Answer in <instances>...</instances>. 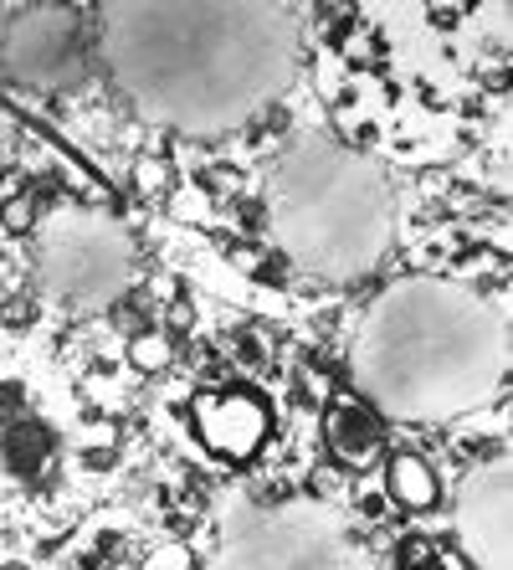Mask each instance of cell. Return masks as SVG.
Masks as SVG:
<instances>
[{"label": "cell", "mask_w": 513, "mask_h": 570, "mask_svg": "<svg viewBox=\"0 0 513 570\" xmlns=\"http://www.w3.org/2000/svg\"><path fill=\"white\" fill-rule=\"evenodd\" d=\"M293 6H103V57L145 119L216 139L263 114L298 67Z\"/></svg>", "instance_id": "obj_1"}, {"label": "cell", "mask_w": 513, "mask_h": 570, "mask_svg": "<svg viewBox=\"0 0 513 570\" xmlns=\"http://www.w3.org/2000/svg\"><path fill=\"white\" fill-rule=\"evenodd\" d=\"M349 381L391 422H457L509 381V314L467 283L401 278L359 314Z\"/></svg>", "instance_id": "obj_2"}, {"label": "cell", "mask_w": 513, "mask_h": 570, "mask_svg": "<svg viewBox=\"0 0 513 570\" xmlns=\"http://www.w3.org/2000/svg\"><path fill=\"white\" fill-rule=\"evenodd\" d=\"M277 247L314 278L355 283L385 263L395 237V190L381 159L329 134H298L267 180Z\"/></svg>", "instance_id": "obj_3"}, {"label": "cell", "mask_w": 513, "mask_h": 570, "mask_svg": "<svg viewBox=\"0 0 513 570\" xmlns=\"http://www.w3.org/2000/svg\"><path fill=\"white\" fill-rule=\"evenodd\" d=\"M344 524L318 499L251 504L231 499L221 544L200 570H339Z\"/></svg>", "instance_id": "obj_4"}, {"label": "cell", "mask_w": 513, "mask_h": 570, "mask_svg": "<svg viewBox=\"0 0 513 570\" xmlns=\"http://www.w3.org/2000/svg\"><path fill=\"white\" fill-rule=\"evenodd\" d=\"M134 278V242L119 222L92 212H62L41 242V283L82 308L114 304Z\"/></svg>", "instance_id": "obj_5"}, {"label": "cell", "mask_w": 513, "mask_h": 570, "mask_svg": "<svg viewBox=\"0 0 513 570\" xmlns=\"http://www.w3.org/2000/svg\"><path fill=\"white\" fill-rule=\"evenodd\" d=\"M457 544L477 570H513V458L493 452L457 489Z\"/></svg>", "instance_id": "obj_6"}, {"label": "cell", "mask_w": 513, "mask_h": 570, "mask_svg": "<svg viewBox=\"0 0 513 570\" xmlns=\"http://www.w3.org/2000/svg\"><path fill=\"white\" fill-rule=\"evenodd\" d=\"M78 16L62 11V6H31V11H16L11 27H6V67H11L21 82H37V88H62V82L78 78Z\"/></svg>", "instance_id": "obj_7"}, {"label": "cell", "mask_w": 513, "mask_h": 570, "mask_svg": "<svg viewBox=\"0 0 513 570\" xmlns=\"http://www.w3.org/2000/svg\"><path fill=\"white\" fill-rule=\"evenodd\" d=\"M196 432L216 458H251L267 442V406L247 391H216L196 401Z\"/></svg>", "instance_id": "obj_8"}, {"label": "cell", "mask_w": 513, "mask_h": 570, "mask_svg": "<svg viewBox=\"0 0 513 570\" xmlns=\"http://www.w3.org/2000/svg\"><path fill=\"white\" fill-rule=\"evenodd\" d=\"M324 442H329L334 463L365 473L385 458V416L369 401H359L355 391H339L324 412Z\"/></svg>", "instance_id": "obj_9"}, {"label": "cell", "mask_w": 513, "mask_h": 570, "mask_svg": "<svg viewBox=\"0 0 513 570\" xmlns=\"http://www.w3.org/2000/svg\"><path fill=\"white\" fill-rule=\"evenodd\" d=\"M385 489H391V499L401 509H411V514H426V509L436 504V473L426 468V458H416V452H391V463H385Z\"/></svg>", "instance_id": "obj_10"}, {"label": "cell", "mask_w": 513, "mask_h": 570, "mask_svg": "<svg viewBox=\"0 0 513 570\" xmlns=\"http://www.w3.org/2000/svg\"><path fill=\"white\" fill-rule=\"evenodd\" d=\"M6 458H11V468L21 478L47 473V463H52V438H47V426H37V422L11 426V438H6Z\"/></svg>", "instance_id": "obj_11"}, {"label": "cell", "mask_w": 513, "mask_h": 570, "mask_svg": "<svg viewBox=\"0 0 513 570\" xmlns=\"http://www.w3.org/2000/svg\"><path fill=\"white\" fill-rule=\"evenodd\" d=\"M129 360L139 365V371H149V375L170 371V365H175V345H170V334H159V330L134 334V340H129Z\"/></svg>", "instance_id": "obj_12"}, {"label": "cell", "mask_w": 513, "mask_h": 570, "mask_svg": "<svg viewBox=\"0 0 513 570\" xmlns=\"http://www.w3.org/2000/svg\"><path fill=\"white\" fill-rule=\"evenodd\" d=\"M0 222H6V232H31V222H37V200L31 196H16L6 212H0Z\"/></svg>", "instance_id": "obj_13"}, {"label": "cell", "mask_w": 513, "mask_h": 570, "mask_svg": "<svg viewBox=\"0 0 513 570\" xmlns=\"http://www.w3.org/2000/svg\"><path fill=\"white\" fill-rule=\"evenodd\" d=\"M145 570H196V560H190V550H185V544H165V550H155V556H149Z\"/></svg>", "instance_id": "obj_14"}, {"label": "cell", "mask_w": 513, "mask_h": 570, "mask_svg": "<svg viewBox=\"0 0 513 570\" xmlns=\"http://www.w3.org/2000/svg\"><path fill=\"white\" fill-rule=\"evenodd\" d=\"M139 190H159L165 186V180H170V170H165V165H159V159H139Z\"/></svg>", "instance_id": "obj_15"}]
</instances>
